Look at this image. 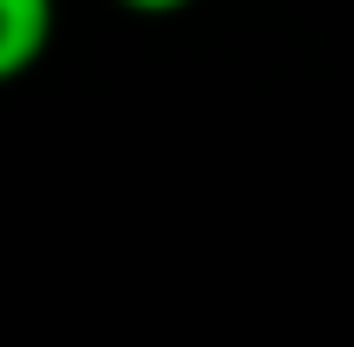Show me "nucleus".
Masks as SVG:
<instances>
[{
    "label": "nucleus",
    "mask_w": 354,
    "mask_h": 347,
    "mask_svg": "<svg viewBox=\"0 0 354 347\" xmlns=\"http://www.w3.org/2000/svg\"><path fill=\"white\" fill-rule=\"evenodd\" d=\"M59 33V0H0V72L26 79Z\"/></svg>",
    "instance_id": "obj_1"
},
{
    "label": "nucleus",
    "mask_w": 354,
    "mask_h": 347,
    "mask_svg": "<svg viewBox=\"0 0 354 347\" xmlns=\"http://www.w3.org/2000/svg\"><path fill=\"white\" fill-rule=\"evenodd\" d=\"M125 13H145V20H158V13H184V7H197V0H118Z\"/></svg>",
    "instance_id": "obj_2"
}]
</instances>
